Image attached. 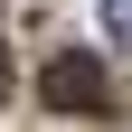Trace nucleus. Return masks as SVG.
<instances>
[{
    "label": "nucleus",
    "instance_id": "3",
    "mask_svg": "<svg viewBox=\"0 0 132 132\" xmlns=\"http://www.w3.org/2000/svg\"><path fill=\"white\" fill-rule=\"evenodd\" d=\"M0 94H10V57H0Z\"/></svg>",
    "mask_w": 132,
    "mask_h": 132
},
{
    "label": "nucleus",
    "instance_id": "2",
    "mask_svg": "<svg viewBox=\"0 0 132 132\" xmlns=\"http://www.w3.org/2000/svg\"><path fill=\"white\" fill-rule=\"evenodd\" d=\"M94 19H104V38H113V47H132V0H94Z\"/></svg>",
    "mask_w": 132,
    "mask_h": 132
},
{
    "label": "nucleus",
    "instance_id": "1",
    "mask_svg": "<svg viewBox=\"0 0 132 132\" xmlns=\"http://www.w3.org/2000/svg\"><path fill=\"white\" fill-rule=\"evenodd\" d=\"M38 94H47L57 113H104V66H94L85 47H66V57L38 66Z\"/></svg>",
    "mask_w": 132,
    "mask_h": 132
}]
</instances>
